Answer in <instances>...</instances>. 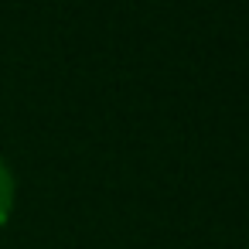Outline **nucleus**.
<instances>
[{
	"mask_svg": "<svg viewBox=\"0 0 249 249\" xmlns=\"http://www.w3.org/2000/svg\"><path fill=\"white\" fill-rule=\"evenodd\" d=\"M11 212H14V174L0 157V225L11 218Z\"/></svg>",
	"mask_w": 249,
	"mask_h": 249,
	"instance_id": "1",
	"label": "nucleus"
}]
</instances>
